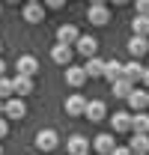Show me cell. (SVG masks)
Returning <instances> with one entry per match:
<instances>
[{"label": "cell", "mask_w": 149, "mask_h": 155, "mask_svg": "<svg viewBox=\"0 0 149 155\" xmlns=\"http://www.w3.org/2000/svg\"><path fill=\"white\" fill-rule=\"evenodd\" d=\"M146 75V66L140 63V60H131V63H122V78L131 81V84H137V81H143Z\"/></svg>", "instance_id": "cell-1"}, {"label": "cell", "mask_w": 149, "mask_h": 155, "mask_svg": "<svg viewBox=\"0 0 149 155\" xmlns=\"http://www.w3.org/2000/svg\"><path fill=\"white\" fill-rule=\"evenodd\" d=\"M66 84L72 90H81L87 84V69L84 66H66Z\"/></svg>", "instance_id": "cell-2"}, {"label": "cell", "mask_w": 149, "mask_h": 155, "mask_svg": "<svg viewBox=\"0 0 149 155\" xmlns=\"http://www.w3.org/2000/svg\"><path fill=\"white\" fill-rule=\"evenodd\" d=\"M72 57H74V48H72V45L57 42L54 48H51V60H54V63H60V66H72Z\"/></svg>", "instance_id": "cell-3"}, {"label": "cell", "mask_w": 149, "mask_h": 155, "mask_svg": "<svg viewBox=\"0 0 149 155\" xmlns=\"http://www.w3.org/2000/svg\"><path fill=\"white\" fill-rule=\"evenodd\" d=\"M57 143H60V137H57L54 128H42L36 134V146L42 149V152H51V149H57Z\"/></svg>", "instance_id": "cell-4"}, {"label": "cell", "mask_w": 149, "mask_h": 155, "mask_svg": "<svg viewBox=\"0 0 149 155\" xmlns=\"http://www.w3.org/2000/svg\"><path fill=\"white\" fill-rule=\"evenodd\" d=\"M87 21H90V24H95V27L108 24V21H111L108 6H104V3H93V6H90V12H87Z\"/></svg>", "instance_id": "cell-5"}, {"label": "cell", "mask_w": 149, "mask_h": 155, "mask_svg": "<svg viewBox=\"0 0 149 155\" xmlns=\"http://www.w3.org/2000/svg\"><path fill=\"white\" fill-rule=\"evenodd\" d=\"M87 104H90L87 98L81 96V93H74V96L66 98V114H69V116H84V114H87Z\"/></svg>", "instance_id": "cell-6"}, {"label": "cell", "mask_w": 149, "mask_h": 155, "mask_svg": "<svg viewBox=\"0 0 149 155\" xmlns=\"http://www.w3.org/2000/svg\"><path fill=\"white\" fill-rule=\"evenodd\" d=\"M111 125H113L116 134H128L131 131V114L128 110H116V114L111 116Z\"/></svg>", "instance_id": "cell-7"}, {"label": "cell", "mask_w": 149, "mask_h": 155, "mask_svg": "<svg viewBox=\"0 0 149 155\" xmlns=\"http://www.w3.org/2000/svg\"><path fill=\"white\" fill-rule=\"evenodd\" d=\"M125 101L131 104L134 114H140V110H146V107H149V90H131V96L125 98Z\"/></svg>", "instance_id": "cell-8"}, {"label": "cell", "mask_w": 149, "mask_h": 155, "mask_svg": "<svg viewBox=\"0 0 149 155\" xmlns=\"http://www.w3.org/2000/svg\"><path fill=\"white\" fill-rule=\"evenodd\" d=\"M66 149H69V155H84V152H90V137L72 134L69 140H66Z\"/></svg>", "instance_id": "cell-9"}, {"label": "cell", "mask_w": 149, "mask_h": 155, "mask_svg": "<svg viewBox=\"0 0 149 155\" xmlns=\"http://www.w3.org/2000/svg\"><path fill=\"white\" fill-rule=\"evenodd\" d=\"M15 69H18V75H27V78H33V75L39 72V60L33 57V54H24V57H18Z\"/></svg>", "instance_id": "cell-10"}, {"label": "cell", "mask_w": 149, "mask_h": 155, "mask_svg": "<svg viewBox=\"0 0 149 155\" xmlns=\"http://www.w3.org/2000/svg\"><path fill=\"white\" fill-rule=\"evenodd\" d=\"M93 149H95L98 155H111L113 149H116V137H113V134H95Z\"/></svg>", "instance_id": "cell-11"}, {"label": "cell", "mask_w": 149, "mask_h": 155, "mask_svg": "<svg viewBox=\"0 0 149 155\" xmlns=\"http://www.w3.org/2000/svg\"><path fill=\"white\" fill-rule=\"evenodd\" d=\"M95 48H98V39H95V36H81L78 42H74V51H78V54H84L87 60L95 57Z\"/></svg>", "instance_id": "cell-12"}, {"label": "cell", "mask_w": 149, "mask_h": 155, "mask_svg": "<svg viewBox=\"0 0 149 155\" xmlns=\"http://www.w3.org/2000/svg\"><path fill=\"white\" fill-rule=\"evenodd\" d=\"M104 114H108V107H104V101H101V98H93V101H90V104H87V119H90V122H101V119H104Z\"/></svg>", "instance_id": "cell-13"}, {"label": "cell", "mask_w": 149, "mask_h": 155, "mask_svg": "<svg viewBox=\"0 0 149 155\" xmlns=\"http://www.w3.org/2000/svg\"><path fill=\"white\" fill-rule=\"evenodd\" d=\"M146 51H149V39H146V36H131V39H128V54H131L134 60H140Z\"/></svg>", "instance_id": "cell-14"}, {"label": "cell", "mask_w": 149, "mask_h": 155, "mask_svg": "<svg viewBox=\"0 0 149 155\" xmlns=\"http://www.w3.org/2000/svg\"><path fill=\"white\" fill-rule=\"evenodd\" d=\"M24 21H27V24L45 21V6H42V3H27V6H24Z\"/></svg>", "instance_id": "cell-15"}, {"label": "cell", "mask_w": 149, "mask_h": 155, "mask_svg": "<svg viewBox=\"0 0 149 155\" xmlns=\"http://www.w3.org/2000/svg\"><path fill=\"white\" fill-rule=\"evenodd\" d=\"M3 114L9 116V119H24V116H27V104H24L21 98H9V101H6V110H3Z\"/></svg>", "instance_id": "cell-16"}, {"label": "cell", "mask_w": 149, "mask_h": 155, "mask_svg": "<svg viewBox=\"0 0 149 155\" xmlns=\"http://www.w3.org/2000/svg\"><path fill=\"white\" fill-rule=\"evenodd\" d=\"M78 39H81V33H78L74 24H63V27L57 30V42H63V45H72V42H78Z\"/></svg>", "instance_id": "cell-17"}, {"label": "cell", "mask_w": 149, "mask_h": 155, "mask_svg": "<svg viewBox=\"0 0 149 155\" xmlns=\"http://www.w3.org/2000/svg\"><path fill=\"white\" fill-rule=\"evenodd\" d=\"M131 131L134 134H149V114H131Z\"/></svg>", "instance_id": "cell-18"}, {"label": "cell", "mask_w": 149, "mask_h": 155, "mask_svg": "<svg viewBox=\"0 0 149 155\" xmlns=\"http://www.w3.org/2000/svg\"><path fill=\"white\" fill-rule=\"evenodd\" d=\"M128 149H131L134 155H149V137H146V134H134V137L128 140Z\"/></svg>", "instance_id": "cell-19"}, {"label": "cell", "mask_w": 149, "mask_h": 155, "mask_svg": "<svg viewBox=\"0 0 149 155\" xmlns=\"http://www.w3.org/2000/svg\"><path fill=\"white\" fill-rule=\"evenodd\" d=\"M12 81H15V93H18V98H24V96H30V93H33V78L15 75Z\"/></svg>", "instance_id": "cell-20"}, {"label": "cell", "mask_w": 149, "mask_h": 155, "mask_svg": "<svg viewBox=\"0 0 149 155\" xmlns=\"http://www.w3.org/2000/svg\"><path fill=\"white\" fill-rule=\"evenodd\" d=\"M101 78H108L111 84H116V81L122 78V63H119V60H108V63H104V75H101Z\"/></svg>", "instance_id": "cell-21"}, {"label": "cell", "mask_w": 149, "mask_h": 155, "mask_svg": "<svg viewBox=\"0 0 149 155\" xmlns=\"http://www.w3.org/2000/svg\"><path fill=\"white\" fill-rule=\"evenodd\" d=\"M104 63H108V60L90 57V60H87V66H84V69H87V78H101V75H104Z\"/></svg>", "instance_id": "cell-22"}, {"label": "cell", "mask_w": 149, "mask_h": 155, "mask_svg": "<svg viewBox=\"0 0 149 155\" xmlns=\"http://www.w3.org/2000/svg\"><path fill=\"white\" fill-rule=\"evenodd\" d=\"M131 90H134V84H131V81H125V78H119L116 84H111V93H113L116 98H128Z\"/></svg>", "instance_id": "cell-23"}, {"label": "cell", "mask_w": 149, "mask_h": 155, "mask_svg": "<svg viewBox=\"0 0 149 155\" xmlns=\"http://www.w3.org/2000/svg\"><path fill=\"white\" fill-rule=\"evenodd\" d=\"M131 30H134V36H149V15H134Z\"/></svg>", "instance_id": "cell-24"}, {"label": "cell", "mask_w": 149, "mask_h": 155, "mask_svg": "<svg viewBox=\"0 0 149 155\" xmlns=\"http://www.w3.org/2000/svg\"><path fill=\"white\" fill-rule=\"evenodd\" d=\"M15 93V81H9V78H0V98L3 101H9Z\"/></svg>", "instance_id": "cell-25"}, {"label": "cell", "mask_w": 149, "mask_h": 155, "mask_svg": "<svg viewBox=\"0 0 149 155\" xmlns=\"http://www.w3.org/2000/svg\"><path fill=\"white\" fill-rule=\"evenodd\" d=\"M134 9L137 15H149V0H134Z\"/></svg>", "instance_id": "cell-26"}, {"label": "cell", "mask_w": 149, "mask_h": 155, "mask_svg": "<svg viewBox=\"0 0 149 155\" xmlns=\"http://www.w3.org/2000/svg\"><path fill=\"white\" fill-rule=\"evenodd\" d=\"M111 155H134V152H131L128 146H116V149H113V152H111Z\"/></svg>", "instance_id": "cell-27"}, {"label": "cell", "mask_w": 149, "mask_h": 155, "mask_svg": "<svg viewBox=\"0 0 149 155\" xmlns=\"http://www.w3.org/2000/svg\"><path fill=\"white\" fill-rule=\"evenodd\" d=\"M6 131H9V122H6V119L0 116V137H6Z\"/></svg>", "instance_id": "cell-28"}, {"label": "cell", "mask_w": 149, "mask_h": 155, "mask_svg": "<svg viewBox=\"0 0 149 155\" xmlns=\"http://www.w3.org/2000/svg\"><path fill=\"white\" fill-rule=\"evenodd\" d=\"M63 3H66V0H45V6H51V9H60Z\"/></svg>", "instance_id": "cell-29"}, {"label": "cell", "mask_w": 149, "mask_h": 155, "mask_svg": "<svg viewBox=\"0 0 149 155\" xmlns=\"http://www.w3.org/2000/svg\"><path fill=\"white\" fill-rule=\"evenodd\" d=\"M3 72H6V63L0 60V78H6V75H3Z\"/></svg>", "instance_id": "cell-30"}, {"label": "cell", "mask_w": 149, "mask_h": 155, "mask_svg": "<svg viewBox=\"0 0 149 155\" xmlns=\"http://www.w3.org/2000/svg\"><path fill=\"white\" fill-rule=\"evenodd\" d=\"M143 84H146V90H149V69H146V75H143Z\"/></svg>", "instance_id": "cell-31"}, {"label": "cell", "mask_w": 149, "mask_h": 155, "mask_svg": "<svg viewBox=\"0 0 149 155\" xmlns=\"http://www.w3.org/2000/svg\"><path fill=\"white\" fill-rule=\"evenodd\" d=\"M3 110H6V101H3V98H0V116H3Z\"/></svg>", "instance_id": "cell-32"}, {"label": "cell", "mask_w": 149, "mask_h": 155, "mask_svg": "<svg viewBox=\"0 0 149 155\" xmlns=\"http://www.w3.org/2000/svg\"><path fill=\"white\" fill-rule=\"evenodd\" d=\"M113 3H116V6H122V3H128V0H113Z\"/></svg>", "instance_id": "cell-33"}, {"label": "cell", "mask_w": 149, "mask_h": 155, "mask_svg": "<svg viewBox=\"0 0 149 155\" xmlns=\"http://www.w3.org/2000/svg\"><path fill=\"white\" fill-rule=\"evenodd\" d=\"M93 3H104V0H90V6H93Z\"/></svg>", "instance_id": "cell-34"}, {"label": "cell", "mask_w": 149, "mask_h": 155, "mask_svg": "<svg viewBox=\"0 0 149 155\" xmlns=\"http://www.w3.org/2000/svg\"><path fill=\"white\" fill-rule=\"evenodd\" d=\"M6 3H18V0H6Z\"/></svg>", "instance_id": "cell-35"}, {"label": "cell", "mask_w": 149, "mask_h": 155, "mask_svg": "<svg viewBox=\"0 0 149 155\" xmlns=\"http://www.w3.org/2000/svg\"><path fill=\"white\" fill-rule=\"evenodd\" d=\"M30 3H42V0H30Z\"/></svg>", "instance_id": "cell-36"}, {"label": "cell", "mask_w": 149, "mask_h": 155, "mask_svg": "<svg viewBox=\"0 0 149 155\" xmlns=\"http://www.w3.org/2000/svg\"><path fill=\"white\" fill-rule=\"evenodd\" d=\"M0 51H3V42H0Z\"/></svg>", "instance_id": "cell-37"}, {"label": "cell", "mask_w": 149, "mask_h": 155, "mask_svg": "<svg viewBox=\"0 0 149 155\" xmlns=\"http://www.w3.org/2000/svg\"><path fill=\"white\" fill-rule=\"evenodd\" d=\"M0 155H3V146H0Z\"/></svg>", "instance_id": "cell-38"}, {"label": "cell", "mask_w": 149, "mask_h": 155, "mask_svg": "<svg viewBox=\"0 0 149 155\" xmlns=\"http://www.w3.org/2000/svg\"><path fill=\"white\" fill-rule=\"evenodd\" d=\"M84 155H90V152H84Z\"/></svg>", "instance_id": "cell-39"}]
</instances>
